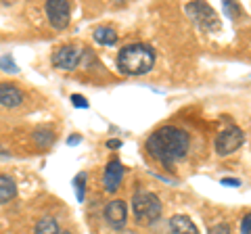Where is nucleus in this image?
I'll return each mask as SVG.
<instances>
[{
    "instance_id": "nucleus-1",
    "label": "nucleus",
    "mask_w": 251,
    "mask_h": 234,
    "mask_svg": "<svg viewBox=\"0 0 251 234\" xmlns=\"http://www.w3.org/2000/svg\"><path fill=\"white\" fill-rule=\"evenodd\" d=\"M188 146H191V138H188L184 130H180L176 126H163L147 138V153L155 161L163 163L166 167L184 159L188 153Z\"/></svg>"
},
{
    "instance_id": "nucleus-2",
    "label": "nucleus",
    "mask_w": 251,
    "mask_h": 234,
    "mask_svg": "<svg viewBox=\"0 0 251 234\" xmlns=\"http://www.w3.org/2000/svg\"><path fill=\"white\" fill-rule=\"evenodd\" d=\"M155 65V52L143 42L128 44L117 52V67L126 75H145Z\"/></svg>"
},
{
    "instance_id": "nucleus-3",
    "label": "nucleus",
    "mask_w": 251,
    "mask_h": 234,
    "mask_svg": "<svg viewBox=\"0 0 251 234\" xmlns=\"http://www.w3.org/2000/svg\"><path fill=\"white\" fill-rule=\"evenodd\" d=\"M132 209H134V217L138 224L151 226L161 217V201L155 192L149 190H136L132 197Z\"/></svg>"
},
{
    "instance_id": "nucleus-4",
    "label": "nucleus",
    "mask_w": 251,
    "mask_h": 234,
    "mask_svg": "<svg viewBox=\"0 0 251 234\" xmlns=\"http://www.w3.org/2000/svg\"><path fill=\"white\" fill-rule=\"evenodd\" d=\"M243 142H245V134H243L241 128H237V126L226 128L224 132H220L216 138V153L220 157H226V155H232L234 151H239Z\"/></svg>"
},
{
    "instance_id": "nucleus-5",
    "label": "nucleus",
    "mask_w": 251,
    "mask_h": 234,
    "mask_svg": "<svg viewBox=\"0 0 251 234\" xmlns=\"http://www.w3.org/2000/svg\"><path fill=\"white\" fill-rule=\"evenodd\" d=\"M46 17H49L50 25L54 29H65L69 25V19H72V6L65 0H49L44 6Z\"/></svg>"
},
{
    "instance_id": "nucleus-6",
    "label": "nucleus",
    "mask_w": 251,
    "mask_h": 234,
    "mask_svg": "<svg viewBox=\"0 0 251 234\" xmlns=\"http://www.w3.org/2000/svg\"><path fill=\"white\" fill-rule=\"evenodd\" d=\"M103 215H105V222L111 226L113 230H124L126 224H128V205H126V201H122V199L109 201L103 209Z\"/></svg>"
},
{
    "instance_id": "nucleus-7",
    "label": "nucleus",
    "mask_w": 251,
    "mask_h": 234,
    "mask_svg": "<svg viewBox=\"0 0 251 234\" xmlns=\"http://www.w3.org/2000/svg\"><path fill=\"white\" fill-rule=\"evenodd\" d=\"M80 57H82V52L77 46L65 44L52 54V65L57 69H63V71H74L77 63H80Z\"/></svg>"
},
{
    "instance_id": "nucleus-8",
    "label": "nucleus",
    "mask_w": 251,
    "mask_h": 234,
    "mask_svg": "<svg viewBox=\"0 0 251 234\" xmlns=\"http://www.w3.org/2000/svg\"><path fill=\"white\" fill-rule=\"evenodd\" d=\"M124 174L126 169L122 165L120 159H111L105 165V171H103V188L107 192H117L122 186V180H124Z\"/></svg>"
},
{
    "instance_id": "nucleus-9",
    "label": "nucleus",
    "mask_w": 251,
    "mask_h": 234,
    "mask_svg": "<svg viewBox=\"0 0 251 234\" xmlns=\"http://www.w3.org/2000/svg\"><path fill=\"white\" fill-rule=\"evenodd\" d=\"M186 13L191 15V19H195V23H199L201 27H216V13L209 9L205 2H191L186 4Z\"/></svg>"
},
{
    "instance_id": "nucleus-10",
    "label": "nucleus",
    "mask_w": 251,
    "mask_h": 234,
    "mask_svg": "<svg viewBox=\"0 0 251 234\" xmlns=\"http://www.w3.org/2000/svg\"><path fill=\"white\" fill-rule=\"evenodd\" d=\"M23 103V94L15 84H0V105L6 109H17Z\"/></svg>"
},
{
    "instance_id": "nucleus-11",
    "label": "nucleus",
    "mask_w": 251,
    "mask_h": 234,
    "mask_svg": "<svg viewBox=\"0 0 251 234\" xmlns=\"http://www.w3.org/2000/svg\"><path fill=\"white\" fill-rule=\"evenodd\" d=\"M170 232L172 234H199L197 226L193 224L191 217L186 215H174L170 220Z\"/></svg>"
},
{
    "instance_id": "nucleus-12",
    "label": "nucleus",
    "mask_w": 251,
    "mask_h": 234,
    "mask_svg": "<svg viewBox=\"0 0 251 234\" xmlns=\"http://www.w3.org/2000/svg\"><path fill=\"white\" fill-rule=\"evenodd\" d=\"M15 194H17V184H15V180L11 176L0 174V205L13 201Z\"/></svg>"
},
{
    "instance_id": "nucleus-13",
    "label": "nucleus",
    "mask_w": 251,
    "mask_h": 234,
    "mask_svg": "<svg viewBox=\"0 0 251 234\" xmlns=\"http://www.w3.org/2000/svg\"><path fill=\"white\" fill-rule=\"evenodd\" d=\"M94 42L97 44H103V46H115L117 44V32L109 25H100L94 29Z\"/></svg>"
},
{
    "instance_id": "nucleus-14",
    "label": "nucleus",
    "mask_w": 251,
    "mask_h": 234,
    "mask_svg": "<svg viewBox=\"0 0 251 234\" xmlns=\"http://www.w3.org/2000/svg\"><path fill=\"white\" fill-rule=\"evenodd\" d=\"M61 228H59V224L54 217H42V220H38L36 224V228H34V234H59Z\"/></svg>"
},
{
    "instance_id": "nucleus-15",
    "label": "nucleus",
    "mask_w": 251,
    "mask_h": 234,
    "mask_svg": "<svg viewBox=\"0 0 251 234\" xmlns=\"http://www.w3.org/2000/svg\"><path fill=\"white\" fill-rule=\"evenodd\" d=\"M52 140H54V134H52L50 130H38L36 134H34V142H36L38 146H42V149L50 146Z\"/></svg>"
},
{
    "instance_id": "nucleus-16",
    "label": "nucleus",
    "mask_w": 251,
    "mask_h": 234,
    "mask_svg": "<svg viewBox=\"0 0 251 234\" xmlns=\"http://www.w3.org/2000/svg\"><path fill=\"white\" fill-rule=\"evenodd\" d=\"M0 69H2L4 73H17L19 65L13 61L11 54H4V57H0Z\"/></svg>"
},
{
    "instance_id": "nucleus-17",
    "label": "nucleus",
    "mask_w": 251,
    "mask_h": 234,
    "mask_svg": "<svg viewBox=\"0 0 251 234\" xmlns=\"http://www.w3.org/2000/svg\"><path fill=\"white\" fill-rule=\"evenodd\" d=\"M74 188H75V194H77V201H84V188H86V174H77L74 178Z\"/></svg>"
},
{
    "instance_id": "nucleus-18",
    "label": "nucleus",
    "mask_w": 251,
    "mask_h": 234,
    "mask_svg": "<svg viewBox=\"0 0 251 234\" xmlns=\"http://www.w3.org/2000/svg\"><path fill=\"white\" fill-rule=\"evenodd\" d=\"M72 103H74V107H77V109H88V100H86L82 94H74V96H72Z\"/></svg>"
},
{
    "instance_id": "nucleus-19",
    "label": "nucleus",
    "mask_w": 251,
    "mask_h": 234,
    "mask_svg": "<svg viewBox=\"0 0 251 234\" xmlns=\"http://www.w3.org/2000/svg\"><path fill=\"white\" fill-rule=\"evenodd\" d=\"M209 234H230V228L226 224H218V226H211Z\"/></svg>"
},
{
    "instance_id": "nucleus-20",
    "label": "nucleus",
    "mask_w": 251,
    "mask_h": 234,
    "mask_svg": "<svg viewBox=\"0 0 251 234\" xmlns=\"http://www.w3.org/2000/svg\"><path fill=\"white\" fill-rule=\"evenodd\" d=\"M241 234H251V217H249V213L243 217V222H241Z\"/></svg>"
},
{
    "instance_id": "nucleus-21",
    "label": "nucleus",
    "mask_w": 251,
    "mask_h": 234,
    "mask_svg": "<svg viewBox=\"0 0 251 234\" xmlns=\"http://www.w3.org/2000/svg\"><path fill=\"white\" fill-rule=\"evenodd\" d=\"M222 184L224 186H241V180H237V178H224Z\"/></svg>"
},
{
    "instance_id": "nucleus-22",
    "label": "nucleus",
    "mask_w": 251,
    "mask_h": 234,
    "mask_svg": "<svg viewBox=\"0 0 251 234\" xmlns=\"http://www.w3.org/2000/svg\"><path fill=\"white\" fill-rule=\"evenodd\" d=\"M80 142H82V136H77V134H75V136H72V138L67 140V144H69V146H74V144H80Z\"/></svg>"
},
{
    "instance_id": "nucleus-23",
    "label": "nucleus",
    "mask_w": 251,
    "mask_h": 234,
    "mask_svg": "<svg viewBox=\"0 0 251 234\" xmlns=\"http://www.w3.org/2000/svg\"><path fill=\"white\" fill-rule=\"evenodd\" d=\"M107 146H109V149H120L122 142H120V140H107Z\"/></svg>"
},
{
    "instance_id": "nucleus-24",
    "label": "nucleus",
    "mask_w": 251,
    "mask_h": 234,
    "mask_svg": "<svg viewBox=\"0 0 251 234\" xmlns=\"http://www.w3.org/2000/svg\"><path fill=\"white\" fill-rule=\"evenodd\" d=\"M124 234H136V232H124Z\"/></svg>"
},
{
    "instance_id": "nucleus-25",
    "label": "nucleus",
    "mask_w": 251,
    "mask_h": 234,
    "mask_svg": "<svg viewBox=\"0 0 251 234\" xmlns=\"http://www.w3.org/2000/svg\"><path fill=\"white\" fill-rule=\"evenodd\" d=\"M59 234H72V232H59Z\"/></svg>"
}]
</instances>
